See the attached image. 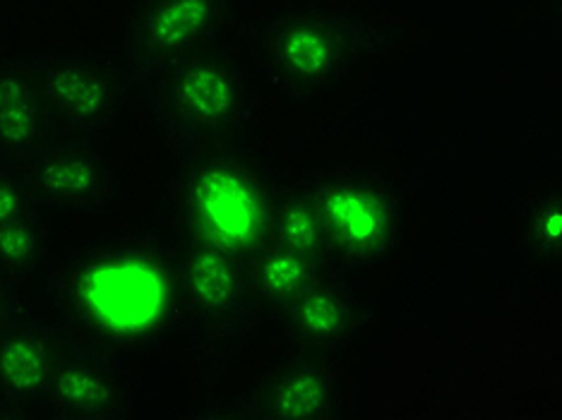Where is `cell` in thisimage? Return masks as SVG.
Segmentation results:
<instances>
[{
    "mask_svg": "<svg viewBox=\"0 0 562 420\" xmlns=\"http://www.w3.org/2000/svg\"><path fill=\"white\" fill-rule=\"evenodd\" d=\"M133 399L123 355L68 341L50 382L44 418L121 420L131 413Z\"/></svg>",
    "mask_w": 562,
    "mask_h": 420,
    "instance_id": "cell-12",
    "label": "cell"
},
{
    "mask_svg": "<svg viewBox=\"0 0 562 420\" xmlns=\"http://www.w3.org/2000/svg\"><path fill=\"white\" fill-rule=\"evenodd\" d=\"M270 240L296 250L315 262H335L327 234L308 190L299 181L281 183L274 197Z\"/></svg>",
    "mask_w": 562,
    "mask_h": 420,
    "instance_id": "cell-16",
    "label": "cell"
},
{
    "mask_svg": "<svg viewBox=\"0 0 562 420\" xmlns=\"http://www.w3.org/2000/svg\"><path fill=\"white\" fill-rule=\"evenodd\" d=\"M281 181L270 159L238 137L178 161L173 181L176 226L246 264L267 240Z\"/></svg>",
    "mask_w": 562,
    "mask_h": 420,
    "instance_id": "cell-3",
    "label": "cell"
},
{
    "mask_svg": "<svg viewBox=\"0 0 562 420\" xmlns=\"http://www.w3.org/2000/svg\"><path fill=\"white\" fill-rule=\"evenodd\" d=\"M48 254V222L44 207H32L0 224V274L24 284Z\"/></svg>",
    "mask_w": 562,
    "mask_h": 420,
    "instance_id": "cell-17",
    "label": "cell"
},
{
    "mask_svg": "<svg viewBox=\"0 0 562 420\" xmlns=\"http://www.w3.org/2000/svg\"><path fill=\"white\" fill-rule=\"evenodd\" d=\"M267 322L248 270L200 240L181 236L178 262V325L195 351L198 371L212 385L246 351Z\"/></svg>",
    "mask_w": 562,
    "mask_h": 420,
    "instance_id": "cell-5",
    "label": "cell"
},
{
    "mask_svg": "<svg viewBox=\"0 0 562 420\" xmlns=\"http://www.w3.org/2000/svg\"><path fill=\"white\" fill-rule=\"evenodd\" d=\"M238 0H135L123 42L131 89H143L171 63L220 46Z\"/></svg>",
    "mask_w": 562,
    "mask_h": 420,
    "instance_id": "cell-8",
    "label": "cell"
},
{
    "mask_svg": "<svg viewBox=\"0 0 562 420\" xmlns=\"http://www.w3.org/2000/svg\"><path fill=\"white\" fill-rule=\"evenodd\" d=\"M24 315H27V305L22 298V284L0 274V332L22 320Z\"/></svg>",
    "mask_w": 562,
    "mask_h": 420,
    "instance_id": "cell-20",
    "label": "cell"
},
{
    "mask_svg": "<svg viewBox=\"0 0 562 420\" xmlns=\"http://www.w3.org/2000/svg\"><path fill=\"white\" fill-rule=\"evenodd\" d=\"M327 234L335 262L351 272L385 260L402 231V202L385 173L368 167L317 169L301 175Z\"/></svg>",
    "mask_w": 562,
    "mask_h": 420,
    "instance_id": "cell-6",
    "label": "cell"
},
{
    "mask_svg": "<svg viewBox=\"0 0 562 420\" xmlns=\"http://www.w3.org/2000/svg\"><path fill=\"white\" fill-rule=\"evenodd\" d=\"M349 266L331 262L270 320L286 349L339 359L363 332L366 308Z\"/></svg>",
    "mask_w": 562,
    "mask_h": 420,
    "instance_id": "cell-10",
    "label": "cell"
},
{
    "mask_svg": "<svg viewBox=\"0 0 562 420\" xmlns=\"http://www.w3.org/2000/svg\"><path fill=\"white\" fill-rule=\"evenodd\" d=\"M181 231L139 226L68 248L46 296L68 341L127 355L157 349L178 325Z\"/></svg>",
    "mask_w": 562,
    "mask_h": 420,
    "instance_id": "cell-1",
    "label": "cell"
},
{
    "mask_svg": "<svg viewBox=\"0 0 562 420\" xmlns=\"http://www.w3.org/2000/svg\"><path fill=\"white\" fill-rule=\"evenodd\" d=\"M54 139L44 99L24 56L0 63V161L22 167Z\"/></svg>",
    "mask_w": 562,
    "mask_h": 420,
    "instance_id": "cell-14",
    "label": "cell"
},
{
    "mask_svg": "<svg viewBox=\"0 0 562 420\" xmlns=\"http://www.w3.org/2000/svg\"><path fill=\"white\" fill-rule=\"evenodd\" d=\"M32 207H42L34 200L27 178L15 163L0 161V224L30 212Z\"/></svg>",
    "mask_w": 562,
    "mask_h": 420,
    "instance_id": "cell-19",
    "label": "cell"
},
{
    "mask_svg": "<svg viewBox=\"0 0 562 420\" xmlns=\"http://www.w3.org/2000/svg\"><path fill=\"white\" fill-rule=\"evenodd\" d=\"M250 66L274 94L311 101L339 87L387 48L390 34L351 8L299 5L255 20L248 32Z\"/></svg>",
    "mask_w": 562,
    "mask_h": 420,
    "instance_id": "cell-2",
    "label": "cell"
},
{
    "mask_svg": "<svg viewBox=\"0 0 562 420\" xmlns=\"http://www.w3.org/2000/svg\"><path fill=\"white\" fill-rule=\"evenodd\" d=\"M220 418L243 420H325L339 409L337 359L286 349L281 359L267 363L232 399Z\"/></svg>",
    "mask_w": 562,
    "mask_h": 420,
    "instance_id": "cell-9",
    "label": "cell"
},
{
    "mask_svg": "<svg viewBox=\"0 0 562 420\" xmlns=\"http://www.w3.org/2000/svg\"><path fill=\"white\" fill-rule=\"evenodd\" d=\"M66 343L54 320L30 313L0 332V418H44Z\"/></svg>",
    "mask_w": 562,
    "mask_h": 420,
    "instance_id": "cell-13",
    "label": "cell"
},
{
    "mask_svg": "<svg viewBox=\"0 0 562 420\" xmlns=\"http://www.w3.org/2000/svg\"><path fill=\"white\" fill-rule=\"evenodd\" d=\"M143 89L164 143L178 161L243 137L258 109L250 66L222 44L171 63Z\"/></svg>",
    "mask_w": 562,
    "mask_h": 420,
    "instance_id": "cell-4",
    "label": "cell"
},
{
    "mask_svg": "<svg viewBox=\"0 0 562 420\" xmlns=\"http://www.w3.org/2000/svg\"><path fill=\"white\" fill-rule=\"evenodd\" d=\"M24 63L44 99L54 139L97 137L119 121L131 92L123 63L89 50L27 54Z\"/></svg>",
    "mask_w": 562,
    "mask_h": 420,
    "instance_id": "cell-7",
    "label": "cell"
},
{
    "mask_svg": "<svg viewBox=\"0 0 562 420\" xmlns=\"http://www.w3.org/2000/svg\"><path fill=\"white\" fill-rule=\"evenodd\" d=\"M327 264L305 258V254L279 246L274 240H267L246 262L250 286L265 313V320H270L281 308H286Z\"/></svg>",
    "mask_w": 562,
    "mask_h": 420,
    "instance_id": "cell-15",
    "label": "cell"
},
{
    "mask_svg": "<svg viewBox=\"0 0 562 420\" xmlns=\"http://www.w3.org/2000/svg\"><path fill=\"white\" fill-rule=\"evenodd\" d=\"M20 169L44 209L101 214L121 195L119 171L94 137L50 139Z\"/></svg>",
    "mask_w": 562,
    "mask_h": 420,
    "instance_id": "cell-11",
    "label": "cell"
},
{
    "mask_svg": "<svg viewBox=\"0 0 562 420\" xmlns=\"http://www.w3.org/2000/svg\"><path fill=\"white\" fill-rule=\"evenodd\" d=\"M524 240L539 262L560 260L562 250V200L555 193L533 200L524 219Z\"/></svg>",
    "mask_w": 562,
    "mask_h": 420,
    "instance_id": "cell-18",
    "label": "cell"
}]
</instances>
